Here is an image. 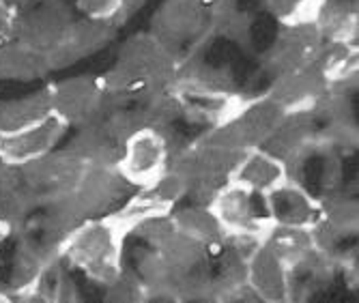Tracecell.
<instances>
[{
    "label": "cell",
    "instance_id": "obj_1",
    "mask_svg": "<svg viewBox=\"0 0 359 303\" xmlns=\"http://www.w3.org/2000/svg\"><path fill=\"white\" fill-rule=\"evenodd\" d=\"M181 60L183 58L161 43L153 32L136 35L125 41L116 62L102 76V82L104 88L118 99H142L157 88L168 86Z\"/></svg>",
    "mask_w": 359,
    "mask_h": 303
},
{
    "label": "cell",
    "instance_id": "obj_2",
    "mask_svg": "<svg viewBox=\"0 0 359 303\" xmlns=\"http://www.w3.org/2000/svg\"><path fill=\"white\" fill-rule=\"evenodd\" d=\"M132 228L123 224L112 211L84 220L62 243V260L106 286L123 269L125 241Z\"/></svg>",
    "mask_w": 359,
    "mask_h": 303
},
{
    "label": "cell",
    "instance_id": "obj_3",
    "mask_svg": "<svg viewBox=\"0 0 359 303\" xmlns=\"http://www.w3.org/2000/svg\"><path fill=\"white\" fill-rule=\"evenodd\" d=\"M284 114L286 112L276 101H271L263 93L258 97L245 99L243 106L231 119L209 127V131L203 133L201 140L237 153H245L250 149L263 147L284 119Z\"/></svg>",
    "mask_w": 359,
    "mask_h": 303
},
{
    "label": "cell",
    "instance_id": "obj_4",
    "mask_svg": "<svg viewBox=\"0 0 359 303\" xmlns=\"http://www.w3.org/2000/svg\"><path fill=\"white\" fill-rule=\"evenodd\" d=\"M52 114L67 127L104 121L125 99L110 95L97 76H74L50 86Z\"/></svg>",
    "mask_w": 359,
    "mask_h": 303
},
{
    "label": "cell",
    "instance_id": "obj_5",
    "mask_svg": "<svg viewBox=\"0 0 359 303\" xmlns=\"http://www.w3.org/2000/svg\"><path fill=\"white\" fill-rule=\"evenodd\" d=\"M84 163L76 159L67 149L52 151L28 163L18 166L20 187L30 196L37 207L62 198L74 191Z\"/></svg>",
    "mask_w": 359,
    "mask_h": 303
},
{
    "label": "cell",
    "instance_id": "obj_6",
    "mask_svg": "<svg viewBox=\"0 0 359 303\" xmlns=\"http://www.w3.org/2000/svg\"><path fill=\"white\" fill-rule=\"evenodd\" d=\"M170 151V142L164 133L155 127H147L125 140L116 170L132 187H142L168 170Z\"/></svg>",
    "mask_w": 359,
    "mask_h": 303
},
{
    "label": "cell",
    "instance_id": "obj_7",
    "mask_svg": "<svg viewBox=\"0 0 359 303\" xmlns=\"http://www.w3.org/2000/svg\"><path fill=\"white\" fill-rule=\"evenodd\" d=\"M258 198L260 196L252 194L250 189L228 181L213 194L209 207L217 215L226 234H252V237L265 241L273 228V222L269 220L265 207L258 209Z\"/></svg>",
    "mask_w": 359,
    "mask_h": 303
},
{
    "label": "cell",
    "instance_id": "obj_8",
    "mask_svg": "<svg viewBox=\"0 0 359 303\" xmlns=\"http://www.w3.org/2000/svg\"><path fill=\"white\" fill-rule=\"evenodd\" d=\"M183 198H187V185L175 170L168 168V170L161 173L155 181L138 187V191L134 196H129L112 213L123 224L132 228V234H134L140 222L155 217V215L172 213L181 205Z\"/></svg>",
    "mask_w": 359,
    "mask_h": 303
},
{
    "label": "cell",
    "instance_id": "obj_9",
    "mask_svg": "<svg viewBox=\"0 0 359 303\" xmlns=\"http://www.w3.org/2000/svg\"><path fill=\"white\" fill-rule=\"evenodd\" d=\"M74 22L76 20L72 15V9L65 3L43 0L26 15L13 20L11 39H18L24 46L46 54L62 41Z\"/></svg>",
    "mask_w": 359,
    "mask_h": 303
},
{
    "label": "cell",
    "instance_id": "obj_10",
    "mask_svg": "<svg viewBox=\"0 0 359 303\" xmlns=\"http://www.w3.org/2000/svg\"><path fill=\"white\" fill-rule=\"evenodd\" d=\"M153 35L181 58L183 43L211 35L209 9L198 0H166L153 18Z\"/></svg>",
    "mask_w": 359,
    "mask_h": 303
},
{
    "label": "cell",
    "instance_id": "obj_11",
    "mask_svg": "<svg viewBox=\"0 0 359 303\" xmlns=\"http://www.w3.org/2000/svg\"><path fill=\"white\" fill-rule=\"evenodd\" d=\"M129 187L132 185L121 177L116 166L93 163L82 168L80 179L69 196L78 211L82 213V217L88 220L114 211V207L118 205Z\"/></svg>",
    "mask_w": 359,
    "mask_h": 303
},
{
    "label": "cell",
    "instance_id": "obj_12",
    "mask_svg": "<svg viewBox=\"0 0 359 303\" xmlns=\"http://www.w3.org/2000/svg\"><path fill=\"white\" fill-rule=\"evenodd\" d=\"M323 37L314 22L282 26L276 43L265 54V69L271 78L312 67L323 50Z\"/></svg>",
    "mask_w": 359,
    "mask_h": 303
},
{
    "label": "cell",
    "instance_id": "obj_13",
    "mask_svg": "<svg viewBox=\"0 0 359 303\" xmlns=\"http://www.w3.org/2000/svg\"><path fill=\"white\" fill-rule=\"evenodd\" d=\"M316 136L318 119L314 112H288L263 147L286 163L288 175L292 177L302 163L318 151Z\"/></svg>",
    "mask_w": 359,
    "mask_h": 303
},
{
    "label": "cell",
    "instance_id": "obj_14",
    "mask_svg": "<svg viewBox=\"0 0 359 303\" xmlns=\"http://www.w3.org/2000/svg\"><path fill=\"white\" fill-rule=\"evenodd\" d=\"M116 30L118 24L114 20H76L67 30V35L62 37V41L50 52H46L50 72L72 67L82 58H88L90 54L104 50L116 37Z\"/></svg>",
    "mask_w": 359,
    "mask_h": 303
},
{
    "label": "cell",
    "instance_id": "obj_15",
    "mask_svg": "<svg viewBox=\"0 0 359 303\" xmlns=\"http://www.w3.org/2000/svg\"><path fill=\"white\" fill-rule=\"evenodd\" d=\"M263 207L273 226L312 228L320 220V198L292 177L263 196Z\"/></svg>",
    "mask_w": 359,
    "mask_h": 303
},
{
    "label": "cell",
    "instance_id": "obj_16",
    "mask_svg": "<svg viewBox=\"0 0 359 303\" xmlns=\"http://www.w3.org/2000/svg\"><path fill=\"white\" fill-rule=\"evenodd\" d=\"M67 129L69 127L60 119L50 114L41 123H35L26 129L0 133V159L11 166H22L37 157H43L58 147Z\"/></svg>",
    "mask_w": 359,
    "mask_h": 303
},
{
    "label": "cell",
    "instance_id": "obj_17",
    "mask_svg": "<svg viewBox=\"0 0 359 303\" xmlns=\"http://www.w3.org/2000/svg\"><path fill=\"white\" fill-rule=\"evenodd\" d=\"M327 82L320 76L318 67H306V69L288 72L271 78L267 88V97L288 114V112H314L320 97L327 93Z\"/></svg>",
    "mask_w": 359,
    "mask_h": 303
},
{
    "label": "cell",
    "instance_id": "obj_18",
    "mask_svg": "<svg viewBox=\"0 0 359 303\" xmlns=\"http://www.w3.org/2000/svg\"><path fill=\"white\" fill-rule=\"evenodd\" d=\"M245 280L260 299V303L292 301L290 269L265 243L250 256Z\"/></svg>",
    "mask_w": 359,
    "mask_h": 303
},
{
    "label": "cell",
    "instance_id": "obj_19",
    "mask_svg": "<svg viewBox=\"0 0 359 303\" xmlns=\"http://www.w3.org/2000/svg\"><path fill=\"white\" fill-rule=\"evenodd\" d=\"M288 177V168L280 157L269 153L265 147H256L239 157L231 175V183H237L256 196H265L282 185Z\"/></svg>",
    "mask_w": 359,
    "mask_h": 303
},
{
    "label": "cell",
    "instance_id": "obj_20",
    "mask_svg": "<svg viewBox=\"0 0 359 303\" xmlns=\"http://www.w3.org/2000/svg\"><path fill=\"white\" fill-rule=\"evenodd\" d=\"M76 159H80L84 166H116L123 144H118L108 129L104 127V123H88L78 127V133L74 136V140L65 147Z\"/></svg>",
    "mask_w": 359,
    "mask_h": 303
},
{
    "label": "cell",
    "instance_id": "obj_21",
    "mask_svg": "<svg viewBox=\"0 0 359 303\" xmlns=\"http://www.w3.org/2000/svg\"><path fill=\"white\" fill-rule=\"evenodd\" d=\"M177 230H181L187 237L201 241L203 245H207L211 252H217L226 239V230L219 224L217 215L213 213V209L205 202H198V205H189V207H177L170 213Z\"/></svg>",
    "mask_w": 359,
    "mask_h": 303
},
{
    "label": "cell",
    "instance_id": "obj_22",
    "mask_svg": "<svg viewBox=\"0 0 359 303\" xmlns=\"http://www.w3.org/2000/svg\"><path fill=\"white\" fill-rule=\"evenodd\" d=\"M52 114L50 86L35 90L26 97L0 101V133H13L41 123Z\"/></svg>",
    "mask_w": 359,
    "mask_h": 303
},
{
    "label": "cell",
    "instance_id": "obj_23",
    "mask_svg": "<svg viewBox=\"0 0 359 303\" xmlns=\"http://www.w3.org/2000/svg\"><path fill=\"white\" fill-rule=\"evenodd\" d=\"M50 74L43 52L24 46L18 39L0 43V80L32 82Z\"/></svg>",
    "mask_w": 359,
    "mask_h": 303
},
{
    "label": "cell",
    "instance_id": "obj_24",
    "mask_svg": "<svg viewBox=\"0 0 359 303\" xmlns=\"http://www.w3.org/2000/svg\"><path fill=\"white\" fill-rule=\"evenodd\" d=\"M327 86H348L357 80V43H336L325 41L323 50L314 62Z\"/></svg>",
    "mask_w": 359,
    "mask_h": 303
},
{
    "label": "cell",
    "instance_id": "obj_25",
    "mask_svg": "<svg viewBox=\"0 0 359 303\" xmlns=\"http://www.w3.org/2000/svg\"><path fill=\"white\" fill-rule=\"evenodd\" d=\"M76 299H78V288L72 276L65 271V260H54L46 264L37 280L20 297V301H39V303H67Z\"/></svg>",
    "mask_w": 359,
    "mask_h": 303
},
{
    "label": "cell",
    "instance_id": "obj_26",
    "mask_svg": "<svg viewBox=\"0 0 359 303\" xmlns=\"http://www.w3.org/2000/svg\"><path fill=\"white\" fill-rule=\"evenodd\" d=\"M314 24L323 41L357 43V7L348 0H325Z\"/></svg>",
    "mask_w": 359,
    "mask_h": 303
},
{
    "label": "cell",
    "instance_id": "obj_27",
    "mask_svg": "<svg viewBox=\"0 0 359 303\" xmlns=\"http://www.w3.org/2000/svg\"><path fill=\"white\" fill-rule=\"evenodd\" d=\"M265 245L290 271L299 267L316 250L312 228H295V226H273L267 234Z\"/></svg>",
    "mask_w": 359,
    "mask_h": 303
},
{
    "label": "cell",
    "instance_id": "obj_28",
    "mask_svg": "<svg viewBox=\"0 0 359 303\" xmlns=\"http://www.w3.org/2000/svg\"><path fill=\"white\" fill-rule=\"evenodd\" d=\"M35 209L37 205L30 200V196L20 185L0 189V222L11 230V234L22 232L26 228Z\"/></svg>",
    "mask_w": 359,
    "mask_h": 303
},
{
    "label": "cell",
    "instance_id": "obj_29",
    "mask_svg": "<svg viewBox=\"0 0 359 303\" xmlns=\"http://www.w3.org/2000/svg\"><path fill=\"white\" fill-rule=\"evenodd\" d=\"M323 5L325 0H265V7L282 26L314 22Z\"/></svg>",
    "mask_w": 359,
    "mask_h": 303
},
{
    "label": "cell",
    "instance_id": "obj_30",
    "mask_svg": "<svg viewBox=\"0 0 359 303\" xmlns=\"http://www.w3.org/2000/svg\"><path fill=\"white\" fill-rule=\"evenodd\" d=\"M106 301L112 303H144L149 301V292L147 286L142 282V278L136 274V269H121V274L108 282L106 286Z\"/></svg>",
    "mask_w": 359,
    "mask_h": 303
},
{
    "label": "cell",
    "instance_id": "obj_31",
    "mask_svg": "<svg viewBox=\"0 0 359 303\" xmlns=\"http://www.w3.org/2000/svg\"><path fill=\"white\" fill-rule=\"evenodd\" d=\"M76 7H78V11L84 18H90V20H114L116 22L121 0H76Z\"/></svg>",
    "mask_w": 359,
    "mask_h": 303
},
{
    "label": "cell",
    "instance_id": "obj_32",
    "mask_svg": "<svg viewBox=\"0 0 359 303\" xmlns=\"http://www.w3.org/2000/svg\"><path fill=\"white\" fill-rule=\"evenodd\" d=\"M147 0H121V7H118V15H116V22L123 24L129 15L138 13L142 7H144Z\"/></svg>",
    "mask_w": 359,
    "mask_h": 303
},
{
    "label": "cell",
    "instance_id": "obj_33",
    "mask_svg": "<svg viewBox=\"0 0 359 303\" xmlns=\"http://www.w3.org/2000/svg\"><path fill=\"white\" fill-rule=\"evenodd\" d=\"M13 20H15V9L7 7V5L3 3V0H0V30H3V32H9V35H11Z\"/></svg>",
    "mask_w": 359,
    "mask_h": 303
},
{
    "label": "cell",
    "instance_id": "obj_34",
    "mask_svg": "<svg viewBox=\"0 0 359 303\" xmlns=\"http://www.w3.org/2000/svg\"><path fill=\"white\" fill-rule=\"evenodd\" d=\"M7 237H11V230H9L3 222H0V243H3Z\"/></svg>",
    "mask_w": 359,
    "mask_h": 303
},
{
    "label": "cell",
    "instance_id": "obj_35",
    "mask_svg": "<svg viewBox=\"0 0 359 303\" xmlns=\"http://www.w3.org/2000/svg\"><path fill=\"white\" fill-rule=\"evenodd\" d=\"M9 301H11V295L0 288V303H9Z\"/></svg>",
    "mask_w": 359,
    "mask_h": 303
},
{
    "label": "cell",
    "instance_id": "obj_36",
    "mask_svg": "<svg viewBox=\"0 0 359 303\" xmlns=\"http://www.w3.org/2000/svg\"><path fill=\"white\" fill-rule=\"evenodd\" d=\"M198 3H201V5H205L207 9H211V7H213V5L217 3V0H198Z\"/></svg>",
    "mask_w": 359,
    "mask_h": 303
}]
</instances>
